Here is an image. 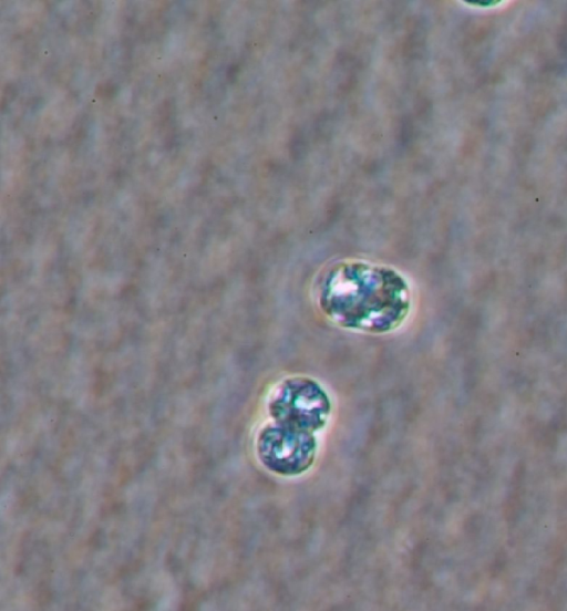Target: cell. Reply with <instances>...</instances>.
I'll return each mask as SVG.
<instances>
[{
    "mask_svg": "<svg viewBox=\"0 0 567 611\" xmlns=\"http://www.w3.org/2000/svg\"><path fill=\"white\" fill-rule=\"evenodd\" d=\"M315 449L312 433L276 422L262 432L259 442L260 457L266 466L284 475L307 469L313 459Z\"/></svg>",
    "mask_w": 567,
    "mask_h": 611,
    "instance_id": "obj_3",
    "label": "cell"
},
{
    "mask_svg": "<svg viewBox=\"0 0 567 611\" xmlns=\"http://www.w3.org/2000/svg\"><path fill=\"white\" fill-rule=\"evenodd\" d=\"M269 410L276 423L312 433L324 426L330 402L315 381L292 377L276 387Z\"/></svg>",
    "mask_w": 567,
    "mask_h": 611,
    "instance_id": "obj_2",
    "label": "cell"
},
{
    "mask_svg": "<svg viewBox=\"0 0 567 611\" xmlns=\"http://www.w3.org/2000/svg\"><path fill=\"white\" fill-rule=\"evenodd\" d=\"M315 301L334 325L353 332L386 334L410 315L412 291L396 269L365 260H341L315 283Z\"/></svg>",
    "mask_w": 567,
    "mask_h": 611,
    "instance_id": "obj_1",
    "label": "cell"
}]
</instances>
